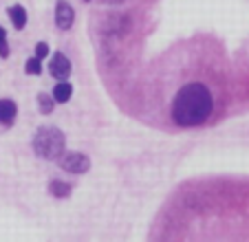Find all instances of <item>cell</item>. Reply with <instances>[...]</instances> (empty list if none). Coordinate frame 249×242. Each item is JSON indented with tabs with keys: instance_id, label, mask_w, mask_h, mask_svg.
Instances as JSON below:
<instances>
[{
	"instance_id": "cell-10",
	"label": "cell",
	"mask_w": 249,
	"mask_h": 242,
	"mask_svg": "<svg viewBox=\"0 0 249 242\" xmlns=\"http://www.w3.org/2000/svg\"><path fill=\"white\" fill-rule=\"evenodd\" d=\"M53 106H55V99H53V95H47V93H40L38 95V108L42 115H49V112L53 110Z\"/></svg>"
},
{
	"instance_id": "cell-1",
	"label": "cell",
	"mask_w": 249,
	"mask_h": 242,
	"mask_svg": "<svg viewBox=\"0 0 249 242\" xmlns=\"http://www.w3.org/2000/svg\"><path fill=\"white\" fill-rule=\"evenodd\" d=\"M212 108H214V99H212L210 88L201 82H190L174 95L170 115L177 126L194 128L205 123L207 117L212 115Z\"/></svg>"
},
{
	"instance_id": "cell-14",
	"label": "cell",
	"mask_w": 249,
	"mask_h": 242,
	"mask_svg": "<svg viewBox=\"0 0 249 242\" xmlns=\"http://www.w3.org/2000/svg\"><path fill=\"white\" fill-rule=\"evenodd\" d=\"M104 5H106V2H108V5H119V2H124V0H102Z\"/></svg>"
},
{
	"instance_id": "cell-12",
	"label": "cell",
	"mask_w": 249,
	"mask_h": 242,
	"mask_svg": "<svg viewBox=\"0 0 249 242\" xmlns=\"http://www.w3.org/2000/svg\"><path fill=\"white\" fill-rule=\"evenodd\" d=\"M0 55L9 57V49H7V31L0 27Z\"/></svg>"
},
{
	"instance_id": "cell-5",
	"label": "cell",
	"mask_w": 249,
	"mask_h": 242,
	"mask_svg": "<svg viewBox=\"0 0 249 242\" xmlns=\"http://www.w3.org/2000/svg\"><path fill=\"white\" fill-rule=\"evenodd\" d=\"M49 73H51L55 79H69V75H71V62H69V57H66L64 53L57 51L55 55L51 57Z\"/></svg>"
},
{
	"instance_id": "cell-9",
	"label": "cell",
	"mask_w": 249,
	"mask_h": 242,
	"mask_svg": "<svg viewBox=\"0 0 249 242\" xmlns=\"http://www.w3.org/2000/svg\"><path fill=\"white\" fill-rule=\"evenodd\" d=\"M49 194L55 196V198H66V196H71V185L64 181H51L49 183Z\"/></svg>"
},
{
	"instance_id": "cell-8",
	"label": "cell",
	"mask_w": 249,
	"mask_h": 242,
	"mask_svg": "<svg viewBox=\"0 0 249 242\" xmlns=\"http://www.w3.org/2000/svg\"><path fill=\"white\" fill-rule=\"evenodd\" d=\"M9 18H11V24H14L16 29H24L27 27V9H24L22 5H14L9 7Z\"/></svg>"
},
{
	"instance_id": "cell-4",
	"label": "cell",
	"mask_w": 249,
	"mask_h": 242,
	"mask_svg": "<svg viewBox=\"0 0 249 242\" xmlns=\"http://www.w3.org/2000/svg\"><path fill=\"white\" fill-rule=\"evenodd\" d=\"M75 22V9L66 2V0H57L55 2V24L62 31H69Z\"/></svg>"
},
{
	"instance_id": "cell-7",
	"label": "cell",
	"mask_w": 249,
	"mask_h": 242,
	"mask_svg": "<svg viewBox=\"0 0 249 242\" xmlns=\"http://www.w3.org/2000/svg\"><path fill=\"white\" fill-rule=\"evenodd\" d=\"M71 95H73V86H71L66 79H60L55 84V88H53V99H55V104H66L71 99Z\"/></svg>"
},
{
	"instance_id": "cell-13",
	"label": "cell",
	"mask_w": 249,
	"mask_h": 242,
	"mask_svg": "<svg viewBox=\"0 0 249 242\" xmlns=\"http://www.w3.org/2000/svg\"><path fill=\"white\" fill-rule=\"evenodd\" d=\"M47 55H49V44L47 42H38V44H36V57H38V60H44Z\"/></svg>"
},
{
	"instance_id": "cell-3",
	"label": "cell",
	"mask_w": 249,
	"mask_h": 242,
	"mask_svg": "<svg viewBox=\"0 0 249 242\" xmlns=\"http://www.w3.org/2000/svg\"><path fill=\"white\" fill-rule=\"evenodd\" d=\"M60 168L69 174H86L90 170V158L82 152H62Z\"/></svg>"
},
{
	"instance_id": "cell-6",
	"label": "cell",
	"mask_w": 249,
	"mask_h": 242,
	"mask_svg": "<svg viewBox=\"0 0 249 242\" xmlns=\"http://www.w3.org/2000/svg\"><path fill=\"white\" fill-rule=\"evenodd\" d=\"M16 112H18V108H16V104L11 99H0V123L2 126H11L14 123Z\"/></svg>"
},
{
	"instance_id": "cell-11",
	"label": "cell",
	"mask_w": 249,
	"mask_h": 242,
	"mask_svg": "<svg viewBox=\"0 0 249 242\" xmlns=\"http://www.w3.org/2000/svg\"><path fill=\"white\" fill-rule=\"evenodd\" d=\"M24 73L27 75H40L42 73V60H38L36 55H33L31 60H27V64H24Z\"/></svg>"
},
{
	"instance_id": "cell-2",
	"label": "cell",
	"mask_w": 249,
	"mask_h": 242,
	"mask_svg": "<svg viewBox=\"0 0 249 242\" xmlns=\"http://www.w3.org/2000/svg\"><path fill=\"white\" fill-rule=\"evenodd\" d=\"M64 148H66V139L60 128L55 126H40L36 130V135H33V152L40 158L55 161V158L62 156Z\"/></svg>"
},
{
	"instance_id": "cell-15",
	"label": "cell",
	"mask_w": 249,
	"mask_h": 242,
	"mask_svg": "<svg viewBox=\"0 0 249 242\" xmlns=\"http://www.w3.org/2000/svg\"><path fill=\"white\" fill-rule=\"evenodd\" d=\"M84 2H90V0H84Z\"/></svg>"
}]
</instances>
